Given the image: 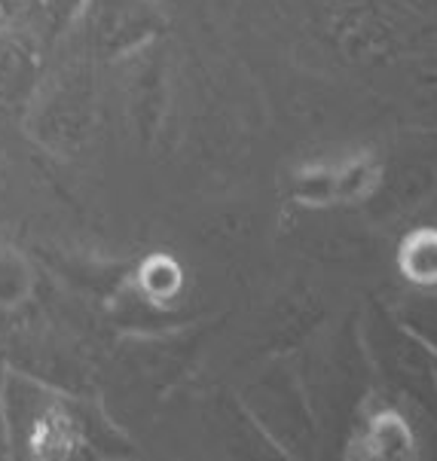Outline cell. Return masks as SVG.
Masks as SVG:
<instances>
[{"mask_svg": "<svg viewBox=\"0 0 437 461\" xmlns=\"http://www.w3.org/2000/svg\"><path fill=\"white\" fill-rule=\"evenodd\" d=\"M34 80V50L28 37L0 28V104L13 107L28 95Z\"/></svg>", "mask_w": 437, "mask_h": 461, "instance_id": "obj_1", "label": "cell"}, {"mask_svg": "<svg viewBox=\"0 0 437 461\" xmlns=\"http://www.w3.org/2000/svg\"><path fill=\"white\" fill-rule=\"evenodd\" d=\"M31 4H34L43 15H56L61 10V4H65V0H31Z\"/></svg>", "mask_w": 437, "mask_h": 461, "instance_id": "obj_2", "label": "cell"}, {"mask_svg": "<svg viewBox=\"0 0 437 461\" xmlns=\"http://www.w3.org/2000/svg\"><path fill=\"white\" fill-rule=\"evenodd\" d=\"M10 15H13V0H0V28L10 25Z\"/></svg>", "mask_w": 437, "mask_h": 461, "instance_id": "obj_3", "label": "cell"}]
</instances>
